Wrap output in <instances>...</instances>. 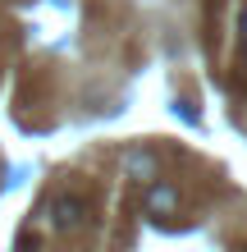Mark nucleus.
Instances as JSON below:
<instances>
[{
	"instance_id": "4",
	"label": "nucleus",
	"mask_w": 247,
	"mask_h": 252,
	"mask_svg": "<svg viewBox=\"0 0 247 252\" xmlns=\"http://www.w3.org/2000/svg\"><path fill=\"white\" fill-rule=\"evenodd\" d=\"M238 28H243V41H247V5H243V19H238Z\"/></svg>"
},
{
	"instance_id": "3",
	"label": "nucleus",
	"mask_w": 247,
	"mask_h": 252,
	"mask_svg": "<svg viewBox=\"0 0 247 252\" xmlns=\"http://www.w3.org/2000/svg\"><path fill=\"white\" fill-rule=\"evenodd\" d=\"M124 174L137 179V184H151V179H161V160H156L151 147H128L124 152Z\"/></svg>"
},
{
	"instance_id": "1",
	"label": "nucleus",
	"mask_w": 247,
	"mask_h": 252,
	"mask_svg": "<svg viewBox=\"0 0 247 252\" xmlns=\"http://www.w3.org/2000/svg\"><path fill=\"white\" fill-rule=\"evenodd\" d=\"M82 220H87V202L78 192H60L51 202V225L55 229H82Z\"/></svg>"
},
{
	"instance_id": "2",
	"label": "nucleus",
	"mask_w": 247,
	"mask_h": 252,
	"mask_svg": "<svg viewBox=\"0 0 247 252\" xmlns=\"http://www.w3.org/2000/svg\"><path fill=\"white\" fill-rule=\"evenodd\" d=\"M142 202H147V216H151V220H161V216H174V211H179L183 197H179V188H174L169 179H151Z\"/></svg>"
}]
</instances>
